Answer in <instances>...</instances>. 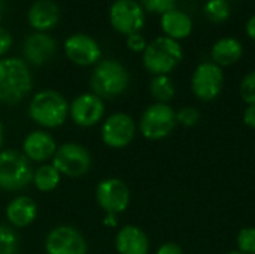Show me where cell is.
Listing matches in <instances>:
<instances>
[{
	"mask_svg": "<svg viewBox=\"0 0 255 254\" xmlns=\"http://www.w3.org/2000/svg\"><path fill=\"white\" fill-rule=\"evenodd\" d=\"M103 223H105L106 226H109V228H115V226L118 225V222H117V216H112V214H106V217H105Z\"/></svg>",
	"mask_w": 255,
	"mask_h": 254,
	"instance_id": "35",
	"label": "cell"
},
{
	"mask_svg": "<svg viewBox=\"0 0 255 254\" xmlns=\"http://www.w3.org/2000/svg\"><path fill=\"white\" fill-rule=\"evenodd\" d=\"M239 94L247 105H255V70H251L242 78Z\"/></svg>",
	"mask_w": 255,
	"mask_h": 254,
	"instance_id": "27",
	"label": "cell"
},
{
	"mask_svg": "<svg viewBox=\"0 0 255 254\" xmlns=\"http://www.w3.org/2000/svg\"><path fill=\"white\" fill-rule=\"evenodd\" d=\"M149 93L155 103H169L175 97L176 88L169 75H157L149 82Z\"/></svg>",
	"mask_w": 255,
	"mask_h": 254,
	"instance_id": "23",
	"label": "cell"
},
{
	"mask_svg": "<svg viewBox=\"0 0 255 254\" xmlns=\"http://www.w3.org/2000/svg\"><path fill=\"white\" fill-rule=\"evenodd\" d=\"M3 10H4V3H3V0H0V19L3 16Z\"/></svg>",
	"mask_w": 255,
	"mask_h": 254,
	"instance_id": "37",
	"label": "cell"
},
{
	"mask_svg": "<svg viewBox=\"0 0 255 254\" xmlns=\"http://www.w3.org/2000/svg\"><path fill=\"white\" fill-rule=\"evenodd\" d=\"M37 217V204L27 195L15 196L6 207V219L12 228H27Z\"/></svg>",
	"mask_w": 255,
	"mask_h": 254,
	"instance_id": "18",
	"label": "cell"
},
{
	"mask_svg": "<svg viewBox=\"0 0 255 254\" xmlns=\"http://www.w3.org/2000/svg\"><path fill=\"white\" fill-rule=\"evenodd\" d=\"M87 241L79 229L60 225L49 231L45 238L46 254H87Z\"/></svg>",
	"mask_w": 255,
	"mask_h": 254,
	"instance_id": "12",
	"label": "cell"
},
{
	"mask_svg": "<svg viewBox=\"0 0 255 254\" xmlns=\"http://www.w3.org/2000/svg\"><path fill=\"white\" fill-rule=\"evenodd\" d=\"M143 10H148L151 13H166L170 9H175L176 0H139Z\"/></svg>",
	"mask_w": 255,
	"mask_h": 254,
	"instance_id": "29",
	"label": "cell"
},
{
	"mask_svg": "<svg viewBox=\"0 0 255 254\" xmlns=\"http://www.w3.org/2000/svg\"><path fill=\"white\" fill-rule=\"evenodd\" d=\"M69 102L55 90L36 93L28 103V117L45 129H57L69 118Z\"/></svg>",
	"mask_w": 255,
	"mask_h": 254,
	"instance_id": "2",
	"label": "cell"
},
{
	"mask_svg": "<svg viewBox=\"0 0 255 254\" xmlns=\"http://www.w3.org/2000/svg\"><path fill=\"white\" fill-rule=\"evenodd\" d=\"M131 201L128 186L120 178H105L96 187V202L105 214L118 216L124 213Z\"/></svg>",
	"mask_w": 255,
	"mask_h": 254,
	"instance_id": "10",
	"label": "cell"
},
{
	"mask_svg": "<svg viewBox=\"0 0 255 254\" xmlns=\"http://www.w3.org/2000/svg\"><path fill=\"white\" fill-rule=\"evenodd\" d=\"M31 162L16 150H0V189L19 192L33 181Z\"/></svg>",
	"mask_w": 255,
	"mask_h": 254,
	"instance_id": "5",
	"label": "cell"
},
{
	"mask_svg": "<svg viewBox=\"0 0 255 254\" xmlns=\"http://www.w3.org/2000/svg\"><path fill=\"white\" fill-rule=\"evenodd\" d=\"M61 181V174L55 169L52 163H42L33 172V184L39 192L48 193L58 187Z\"/></svg>",
	"mask_w": 255,
	"mask_h": 254,
	"instance_id": "22",
	"label": "cell"
},
{
	"mask_svg": "<svg viewBox=\"0 0 255 254\" xmlns=\"http://www.w3.org/2000/svg\"><path fill=\"white\" fill-rule=\"evenodd\" d=\"M130 73L123 63L108 58L99 61L91 73V93L100 99H115L121 96L130 85Z\"/></svg>",
	"mask_w": 255,
	"mask_h": 254,
	"instance_id": "3",
	"label": "cell"
},
{
	"mask_svg": "<svg viewBox=\"0 0 255 254\" xmlns=\"http://www.w3.org/2000/svg\"><path fill=\"white\" fill-rule=\"evenodd\" d=\"M137 133V124L131 115L126 112H115L103 120L100 136L106 147L121 150L128 147Z\"/></svg>",
	"mask_w": 255,
	"mask_h": 254,
	"instance_id": "8",
	"label": "cell"
},
{
	"mask_svg": "<svg viewBox=\"0 0 255 254\" xmlns=\"http://www.w3.org/2000/svg\"><path fill=\"white\" fill-rule=\"evenodd\" d=\"M238 250L245 254H255V228L248 226L239 231L236 237Z\"/></svg>",
	"mask_w": 255,
	"mask_h": 254,
	"instance_id": "26",
	"label": "cell"
},
{
	"mask_svg": "<svg viewBox=\"0 0 255 254\" xmlns=\"http://www.w3.org/2000/svg\"><path fill=\"white\" fill-rule=\"evenodd\" d=\"M19 253V238L12 226L0 223V254Z\"/></svg>",
	"mask_w": 255,
	"mask_h": 254,
	"instance_id": "25",
	"label": "cell"
},
{
	"mask_svg": "<svg viewBox=\"0 0 255 254\" xmlns=\"http://www.w3.org/2000/svg\"><path fill=\"white\" fill-rule=\"evenodd\" d=\"M33 88V78L27 63L16 57L0 58V103L16 105Z\"/></svg>",
	"mask_w": 255,
	"mask_h": 254,
	"instance_id": "1",
	"label": "cell"
},
{
	"mask_svg": "<svg viewBox=\"0 0 255 254\" xmlns=\"http://www.w3.org/2000/svg\"><path fill=\"white\" fill-rule=\"evenodd\" d=\"M245 31H247V34H248L250 39L255 40V13L253 16H250V19L247 21V24H245Z\"/></svg>",
	"mask_w": 255,
	"mask_h": 254,
	"instance_id": "34",
	"label": "cell"
},
{
	"mask_svg": "<svg viewBox=\"0 0 255 254\" xmlns=\"http://www.w3.org/2000/svg\"><path fill=\"white\" fill-rule=\"evenodd\" d=\"M176 124V112L169 103H152L143 111L139 130L149 141H161L175 130Z\"/></svg>",
	"mask_w": 255,
	"mask_h": 254,
	"instance_id": "6",
	"label": "cell"
},
{
	"mask_svg": "<svg viewBox=\"0 0 255 254\" xmlns=\"http://www.w3.org/2000/svg\"><path fill=\"white\" fill-rule=\"evenodd\" d=\"M224 85V72L220 66L212 61L200 63L191 76V90L193 94L202 102L215 100L223 91Z\"/></svg>",
	"mask_w": 255,
	"mask_h": 254,
	"instance_id": "11",
	"label": "cell"
},
{
	"mask_svg": "<svg viewBox=\"0 0 255 254\" xmlns=\"http://www.w3.org/2000/svg\"><path fill=\"white\" fill-rule=\"evenodd\" d=\"M109 22L120 34L140 33L145 25V10L136 0H115L109 7Z\"/></svg>",
	"mask_w": 255,
	"mask_h": 254,
	"instance_id": "9",
	"label": "cell"
},
{
	"mask_svg": "<svg viewBox=\"0 0 255 254\" xmlns=\"http://www.w3.org/2000/svg\"><path fill=\"white\" fill-rule=\"evenodd\" d=\"M66 57L76 66H94L102 57V49L96 39L91 36L76 33L66 39L64 42Z\"/></svg>",
	"mask_w": 255,
	"mask_h": 254,
	"instance_id": "14",
	"label": "cell"
},
{
	"mask_svg": "<svg viewBox=\"0 0 255 254\" xmlns=\"http://www.w3.org/2000/svg\"><path fill=\"white\" fill-rule=\"evenodd\" d=\"M242 55H244V45L236 37H221L214 43L211 49L212 63H215L221 69L238 63L242 58Z\"/></svg>",
	"mask_w": 255,
	"mask_h": 254,
	"instance_id": "21",
	"label": "cell"
},
{
	"mask_svg": "<svg viewBox=\"0 0 255 254\" xmlns=\"http://www.w3.org/2000/svg\"><path fill=\"white\" fill-rule=\"evenodd\" d=\"M184 58V49L178 40H173L167 36H160L148 43L143 51L142 61L145 69L157 75H169L178 67Z\"/></svg>",
	"mask_w": 255,
	"mask_h": 254,
	"instance_id": "4",
	"label": "cell"
},
{
	"mask_svg": "<svg viewBox=\"0 0 255 254\" xmlns=\"http://www.w3.org/2000/svg\"><path fill=\"white\" fill-rule=\"evenodd\" d=\"M69 117L79 127H93L105 117V102L94 93L79 94L69 105Z\"/></svg>",
	"mask_w": 255,
	"mask_h": 254,
	"instance_id": "13",
	"label": "cell"
},
{
	"mask_svg": "<svg viewBox=\"0 0 255 254\" xmlns=\"http://www.w3.org/2000/svg\"><path fill=\"white\" fill-rule=\"evenodd\" d=\"M55 169L66 177L79 178L91 169L90 151L78 142H64L57 147V151L51 160Z\"/></svg>",
	"mask_w": 255,
	"mask_h": 254,
	"instance_id": "7",
	"label": "cell"
},
{
	"mask_svg": "<svg viewBox=\"0 0 255 254\" xmlns=\"http://www.w3.org/2000/svg\"><path fill=\"white\" fill-rule=\"evenodd\" d=\"M160 24H161V30H163L164 36H167L173 40H178V42L181 39L188 37L193 31L191 16L176 7L163 13Z\"/></svg>",
	"mask_w": 255,
	"mask_h": 254,
	"instance_id": "20",
	"label": "cell"
},
{
	"mask_svg": "<svg viewBox=\"0 0 255 254\" xmlns=\"http://www.w3.org/2000/svg\"><path fill=\"white\" fill-rule=\"evenodd\" d=\"M200 121V112L194 106H184L176 112V123L184 127H194Z\"/></svg>",
	"mask_w": 255,
	"mask_h": 254,
	"instance_id": "28",
	"label": "cell"
},
{
	"mask_svg": "<svg viewBox=\"0 0 255 254\" xmlns=\"http://www.w3.org/2000/svg\"><path fill=\"white\" fill-rule=\"evenodd\" d=\"M232 9L227 0H208L205 4V15L215 24L226 22L230 18Z\"/></svg>",
	"mask_w": 255,
	"mask_h": 254,
	"instance_id": "24",
	"label": "cell"
},
{
	"mask_svg": "<svg viewBox=\"0 0 255 254\" xmlns=\"http://www.w3.org/2000/svg\"><path fill=\"white\" fill-rule=\"evenodd\" d=\"M57 142L51 133L45 130H33L22 141V154L36 163H46L52 160L57 151Z\"/></svg>",
	"mask_w": 255,
	"mask_h": 254,
	"instance_id": "15",
	"label": "cell"
},
{
	"mask_svg": "<svg viewBox=\"0 0 255 254\" xmlns=\"http://www.w3.org/2000/svg\"><path fill=\"white\" fill-rule=\"evenodd\" d=\"M254 153H255V148H254Z\"/></svg>",
	"mask_w": 255,
	"mask_h": 254,
	"instance_id": "39",
	"label": "cell"
},
{
	"mask_svg": "<svg viewBox=\"0 0 255 254\" xmlns=\"http://www.w3.org/2000/svg\"><path fill=\"white\" fill-rule=\"evenodd\" d=\"M244 123L250 129H255V105H248L244 111Z\"/></svg>",
	"mask_w": 255,
	"mask_h": 254,
	"instance_id": "33",
	"label": "cell"
},
{
	"mask_svg": "<svg viewBox=\"0 0 255 254\" xmlns=\"http://www.w3.org/2000/svg\"><path fill=\"white\" fill-rule=\"evenodd\" d=\"M22 52L28 63L34 66H42L55 55L57 42L46 33L34 31L27 36L22 45Z\"/></svg>",
	"mask_w": 255,
	"mask_h": 254,
	"instance_id": "16",
	"label": "cell"
},
{
	"mask_svg": "<svg viewBox=\"0 0 255 254\" xmlns=\"http://www.w3.org/2000/svg\"><path fill=\"white\" fill-rule=\"evenodd\" d=\"M60 21V7L51 0H37L28 10V24L36 31L54 28Z\"/></svg>",
	"mask_w": 255,
	"mask_h": 254,
	"instance_id": "19",
	"label": "cell"
},
{
	"mask_svg": "<svg viewBox=\"0 0 255 254\" xmlns=\"http://www.w3.org/2000/svg\"><path fill=\"white\" fill-rule=\"evenodd\" d=\"M12 43H13V37L9 33V30L0 25V55H4L12 48Z\"/></svg>",
	"mask_w": 255,
	"mask_h": 254,
	"instance_id": "31",
	"label": "cell"
},
{
	"mask_svg": "<svg viewBox=\"0 0 255 254\" xmlns=\"http://www.w3.org/2000/svg\"><path fill=\"white\" fill-rule=\"evenodd\" d=\"M126 43H127V48H128L130 51H133V52H142V54H143V51H145L146 46H148V42H146L145 36L140 34V33L128 34Z\"/></svg>",
	"mask_w": 255,
	"mask_h": 254,
	"instance_id": "30",
	"label": "cell"
},
{
	"mask_svg": "<svg viewBox=\"0 0 255 254\" xmlns=\"http://www.w3.org/2000/svg\"><path fill=\"white\" fill-rule=\"evenodd\" d=\"M157 254H184V250L176 243H164L158 247Z\"/></svg>",
	"mask_w": 255,
	"mask_h": 254,
	"instance_id": "32",
	"label": "cell"
},
{
	"mask_svg": "<svg viewBox=\"0 0 255 254\" xmlns=\"http://www.w3.org/2000/svg\"><path fill=\"white\" fill-rule=\"evenodd\" d=\"M226 254H245V253H242V252H239V250H232V252H229V253H226Z\"/></svg>",
	"mask_w": 255,
	"mask_h": 254,
	"instance_id": "38",
	"label": "cell"
},
{
	"mask_svg": "<svg viewBox=\"0 0 255 254\" xmlns=\"http://www.w3.org/2000/svg\"><path fill=\"white\" fill-rule=\"evenodd\" d=\"M151 249L146 232L136 225H126L115 235V250L118 254H148Z\"/></svg>",
	"mask_w": 255,
	"mask_h": 254,
	"instance_id": "17",
	"label": "cell"
},
{
	"mask_svg": "<svg viewBox=\"0 0 255 254\" xmlns=\"http://www.w3.org/2000/svg\"><path fill=\"white\" fill-rule=\"evenodd\" d=\"M3 142H4V126H3V123L0 121V150H1Z\"/></svg>",
	"mask_w": 255,
	"mask_h": 254,
	"instance_id": "36",
	"label": "cell"
}]
</instances>
